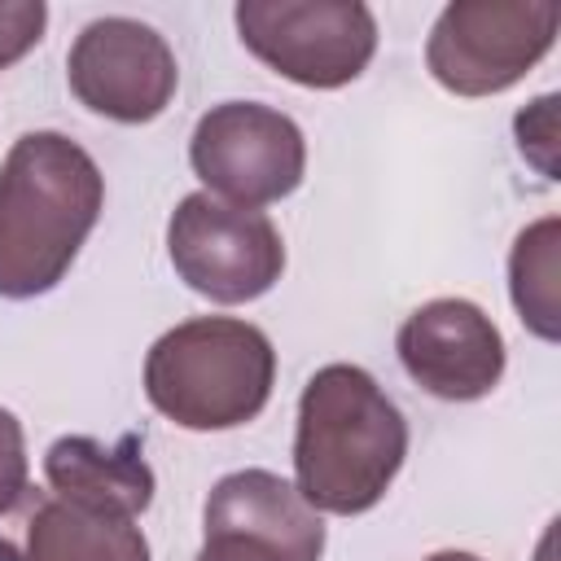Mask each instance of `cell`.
<instances>
[{
    "instance_id": "1",
    "label": "cell",
    "mask_w": 561,
    "mask_h": 561,
    "mask_svg": "<svg viewBox=\"0 0 561 561\" xmlns=\"http://www.w3.org/2000/svg\"><path fill=\"white\" fill-rule=\"evenodd\" d=\"M403 460L408 421L368 368L324 364L307 377L294 421V486L316 513L377 508Z\"/></svg>"
},
{
    "instance_id": "2",
    "label": "cell",
    "mask_w": 561,
    "mask_h": 561,
    "mask_svg": "<svg viewBox=\"0 0 561 561\" xmlns=\"http://www.w3.org/2000/svg\"><path fill=\"white\" fill-rule=\"evenodd\" d=\"M105 206L96 158L61 131H26L0 162V298L26 302L66 280Z\"/></svg>"
},
{
    "instance_id": "3",
    "label": "cell",
    "mask_w": 561,
    "mask_h": 561,
    "mask_svg": "<svg viewBox=\"0 0 561 561\" xmlns=\"http://www.w3.org/2000/svg\"><path fill=\"white\" fill-rule=\"evenodd\" d=\"M276 386L272 337L237 316H193L145 355V399L193 434L250 425Z\"/></svg>"
},
{
    "instance_id": "4",
    "label": "cell",
    "mask_w": 561,
    "mask_h": 561,
    "mask_svg": "<svg viewBox=\"0 0 561 561\" xmlns=\"http://www.w3.org/2000/svg\"><path fill=\"white\" fill-rule=\"evenodd\" d=\"M552 0H451L425 39V70L451 96H500L522 83L557 44Z\"/></svg>"
},
{
    "instance_id": "5",
    "label": "cell",
    "mask_w": 561,
    "mask_h": 561,
    "mask_svg": "<svg viewBox=\"0 0 561 561\" xmlns=\"http://www.w3.org/2000/svg\"><path fill=\"white\" fill-rule=\"evenodd\" d=\"M232 22L250 57L311 92L355 83L377 53V18L359 0H241Z\"/></svg>"
},
{
    "instance_id": "6",
    "label": "cell",
    "mask_w": 561,
    "mask_h": 561,
    "mask_svg": "<svg viewBox=\"0 0 561 561\" xmlns=\"http://www.w3.org/2000/svg\"><path fill=\"white\" fill-rule=\"evenodd\" d=\"M188 167L210 197L263 210L285 202L307 175L302 127L263 101H219L188 136Z\"/></svg>"
},
{
    "instance_id": "7",
    "label": "cell",
    "mask_w": 561,
    "mask_h": 561,
    "mask_svg": "<svg viewBox=\"0 0 561 561\" xmlns=\"http://www.w3.org/2000/svg\"><path fill=\"white\" fill-rule=\"evenodd\" d=\"M167 259L193 294L219 307H241L263 298L280 280L285 241L263 210L228 206L202 188L180 197V206L171 210Z\"/></svg>"
},
{
    "instance_id": "8",
    "label": "cell",
    "mask_w": 561,
    "mask_h": 561,
    "mask_svg": "<svg viewBox=\"0 0 561 561\" xmlns=\"http://www.w3.org/2000/svg\"><path fill=\"white\" fill-rule=\"evenodd\" d=\"M66 83L83 110L140 127L171 105L180 88V61L167 35H158L149 22L96 18L66 53Z\"/></svg>"
},
{
    "instance_id": "9",
    "label": "cell",
    "mask_w": 561,
    "mask_h": 561,
    "mask_svg": "<svg viewBox=\"0 0 561 561\" xmlns=\"http://www.w3.org/2000/svg\"><path fill=\"white\" fill-rule=\"evenodd\" d=\"M403 373L443 403L486 399L504 368L508 346L500 324L469 298H430L394 333Z\"/></svg>"
},
{
    "instance_id": "10",
    "label": "cell",
    "mask_w": 561,
    "mask_h": 561,
    "mask_svg": "<svg viewBox=\"0 0 561 561\" xmlns=\"http://www.w3.org/2000/svg\"><path fill=\"white\" fill-rule=\"evenodd\" d=\"M0 561H153L136 517H118L48 486H26L0 513Z\"/></svg>"
},
{
    "instance_id": "11",
    "label": "cell",
    "mask_w": 561,
    "mask_h": 561,
    "mask_svg": "<svg viewBox=\"0 0 561 561\" xmlns=\"http://www.w3.org/2000/svg\"><path fill=\"white\" fill-rule=\"evenodd\" d=\"M202 530H232L254 543H267L285 561L324 557V522L298 495V486L272 469H232L224 473L202 508Z\"/></svg>"
},
{
    "instance_id": "12",
    "label": "cell",
    "mask_w": 561,
    "mask_h": 561,
    "mask_svg": "<svg viewBox=\"0 0 561 561\" xmlns=\"http://www.w3.org/2000/svg\"><path fill=\"white\" fill-rule=\"evenodd\" d=\"M44 482L53 495L118 517H140L158 491L140 434H118L110 443L96 434H61L44 451Z\"/></svg>"
},
{
    "instance_id": "13",
    "label": "cell",
    "mask_w": 561,
    "mask_h": 561,
    "mask_svg": "<svg viewBox=\"0 0 561 561\" xmlns=\"http://www.w3.org/2000/svg\"><path fill=\"white\" fill-rule=\"evenodd\" d=\"M557 254H561V219L543 215L530 228L517 232L508 250V298L517 307V320L539 337H561V298H557Z\"/></svg>"
},
{
    "instance_id": "14",
    "label": "cell",
    "mask_w": 561,
    "mask_h": 561,
    "mask_svg": "<svg viewBox=\"0 0 561 561\" xmlns=\"http://www.w3.org/2000/svg\"><path fill=\"white\" fill-rule=\"evenodd\" d=\"M513 136H517L522 158H526L543 180H557V158H552V149H557V96H552V92H543V96H535L526 110H517Z\"/></svg>"
},
{
    "instance_id": "15",
    "label": "cell",
    "mask_w": 561,
    "mask_h": 561,
    "mask_svg": "<svg viewBox=\"0 0 561 561\" xmlns=\"http://www.w3.org/2000/svg\"><path fill=\"white\" fill-rule=\"evenodd\" d=\"M48 26V4L44 0H0V70L18 66Z\"/></svg>"
},
{
    "instance_id": "16",
    "label": "cell",
    "mask_w": 561,
    "mask_h": 561,
    "mask_svg": "<svg viewBox=\"0 0 561 561\" xmlns=\"http://www.w3.org/2000/svg\"><path fill=\"white\" fill-rule=\"evenodd\" d=\"M31 486V456H26V434L22 421L0 408V513Z\"/></svg>"
},
{
    "instance_id": "17",
    "label": "cell",
    "mask_w": 561,
    "mask_h": 561,
    "mask_svg": "<svg viewBox=\"0 0 561 561\" xmlns=\"http://www.w3.org/2000/svg\"><path fill=\"white\" fill-rule=\"evenodd\" d=\"M193 561H285V557L232 530H202V552Z\"/></svg>"
},
{
    "instance_id": "18",
    "label": "cell",
    "mask_w": 561,
    "mask_h": 561,
    "mask_svg": "<svg viewBox=\"0 0 561 561\" xmlns=\"http://www.w3.org/2000/svg\"><path fill=\"white\" fill-rule=\"evenodd\" d=\"M425 561H482L478 552H465V548H443V552H430Z\"/></svg>"
}]
</instances>
